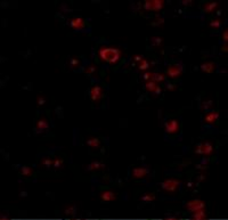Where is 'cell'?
<instances>
[{"instance_id": "cell-1", "label": "cell", "mask_w": 228, "mask_h": 220, "mask_svg": "<svg viewBox=\"0 0 228 220\" xmlns=\"http://www.w3.org/2000/svg\"><path fill=\"white\" fill-rule=\"evenodd\" d=\"M121 50L114 47H100L98 49V56L103 62L115 64L121 58Z\"/></svg>"}, {"instance_id": "cell-2", "label": "cell", "mask_w": 228, "mask_h": 220, "mask_svg": "<svg viewBox=\"0 0 228 220\" xmlns=\"http://www.w3.org/2000/svg\"><path fill=\"white\" fill-rule=\"evenodd\" d=\"M213 152V146L211 143L204 142L202 144H198L195 148L196 154H202V155H210Z\"/></svg>"}, {"instance_id": "cell-3", "label": "cell", "mask_w": 228, "mask_h": 220, "mask_svg": "<svg viewBox=\"0 0 228 220\" xmlns=\"http://www.w3.org/2000/svg\"><path fill=\"white\" fill-rule=\"evenodd\" d=\"M179 185H180L179 180L171 178V179H167V180L162 181L161 187H162V189L167 190V192H175L176 189L179 187Z\"/></svg>"}, {"instance_id": "cell-4", "label": "cell", "mask_w": 228, "mask_h": 220, "mask_svg": "<svg viewBox=\"0 0 228 220\" xmlns=\"http://www.w3.org/2000/svg\"><path fill=\"white\" fill-rule=\"evenodd\" d=\"M191 212H195L197 210H200V209H204L205 208V203L203 202V201H201V200H192V201H189V202H187L186 205H185Z\"/></svg>"}, {"instance_id": "cell-5", "label": "cell", "mask_w": 228, "mask_h": 220, "mask_svg": "<svg viewBox=\"0 0 228 220\" xmlns=\"http://www.w3.org/2000/svg\"><path fill=\"white\" fill-rule=\"evenodd\" d=\"M182 73V67L180 65H171L167 68V75L171 79H176L180 77Z\"/></svg>"}, {"instance_id": "cell-6", "label": "cell", "mask_w": 228, "mask_h": 220, "mask_svg": "<svg viewBox=\"0 0 228 220\" xmlns=\"http://www.w3.org/2000/svg\"><path fill=\"white\" fill-rule=\"evenodd\" d=\"M164 128H165V131L168 134H177L179 131V122L177 120H171V121H168L165 122L164 125Z\"/></svg>"}, {"instance_id": "cell-7", "label": "cell", "mask_w": 228, "mask_h": 220, "mask_svg": "<svg viewBox=\"0 0 228 220\" xmlns=\"http://www.w3.org/2000/svg\"><path fill=\"white\" fill-rule=\"evenodd\" d=\"M90 98L94 100V102H98V100H100L102 98H103V88L100 87V86H94V87H91V89H90Z\"/></svg>"}, {"instance_id": "cell-8", "label": "cell", "mask_w": 228, "mask_h": 220, "mask_svg": "<svg viewBox=\"0 0 228 220\" xmlns=\"http://www.w3.org/2000/svg\"><path fill=\"white\" fill-rule=\"evenodd\" d=\"M147 173H148V169L147 168H144V167H140V168H135L132 170V177L135 179H142L144 177H146Z\"/></svg>"}, {"instance_id": "cell-9", "label": "cell", "mask_w": 228, "mask_h": 220, "mask_svg": "<svg viewBox=\"0 0 228 220\" xmlns=\"http://www.w3.org/2000/svg\"><path fill=\"white\" fill-rule=\"evenodd\" d=\"M219 118V112L218 111H212V112H209L205 116H204V122L209 123V125H212Z\"/></svg>"}, {"instance_id": "cell-10", "label": "cell", "mask_w": 228, "mask_h": 220, "mask_svg": "<svg viewBox=\"0 0 228 220\" xmlns=\"http://www.w3.org/2000/svg\"><path fill=\"white\" fill-rule=\"evenodd\" d=\"M71 26L75 30H81L84 26V19L82 17H74L71 19Z\"/></svg>"}, {"instance_id": "cell-11", "label": "cell", "mask_w": 228, "mask_h": 220, "mask_svg": "<svg viewBox=\"0 0 228 220\" xmlns=\"http://www.w3.org/2000/svg\"><path fill=\"white\" fill-rule=\"evenodd\" d=\"M100 199L103 201H105V202H110V201L115 200L116 196H115V194H114L113 192H111V190H104V192L100 193Z\"/></svg>"}, {"instance_id": "cell-12", "label": "cell", "mask_w": 228, "mask_h": 220, "mask_svg": "<svg viewBox=\"0 0 228 220\" xmlns=\"http://www.w3.org/2000/svg\"><path fill=\"white\" fill-rule=\"evenodd\" d=\"M164 6L163 0H151V10L153 12H160Z\"/></svg>"}, {"instance_id": "cell-13", "label": "cell", "mask_w": 228, "mask_h": 220, "mask_svg": "<svg viewBox=\"0 0 228 220\" xmlns=\"http://www.w3.org/2000/svg\"><path fill=\"white\" fill-rule=\"evenodd\" d=\"M218 6H219V2H217V1H210V2H207L203 6V10L205 13H212V12H214L218 8Z\"/></svg>"}, {"instance_id": "cell-14", "label": "cell", "mask_w": 228, "mask_h": 220, "mask_svg": "<svg viewBox=\"0 0 228 220\" xmlns=\"http://www.w3.org/2000/svg\"><path fill=\"white\" fill-rule=\"evenodd\" d=\"M35 128H37V131L39 132V131H44V130H47L49 128V123L48 121L45 119V118H41L38 122H37V126H35Z\"/></svg>"}, {"instance_id": "cell-15", "label": "cell", "mask_w": 228, "mask_h": 220, "mask_svg": "<svg viewBox=\"0 0 228 220\" xmlns=\"http://www.w3.org/2000/svg\"><path fill=\"white\" fill-rule=\"evenodd\" d=\"M201 70L207 73H212L216 70V64L213 62H205L201 65Z\"/></svg>"}, {"instance_id": "cell-16", "label": "cell", "mask_w": 228, "mask_h": 220, "mask_svg": "<svg viewBox=\"0 0 228 220\" xmlns=\"http://www.w3.org/2000/svg\"><path fill=\"white\" fill-rule=\"evenodd\" d=\"M103 168H105V164L104 163H102V162H98V161H94V162H91L89 165H88V170L89 171H93V170H98V169H103Z\"/></svg>"}, {"instance_id": "cell-17", "label": "cell", "mask_w": 228, "mask_h": 220, "mask_svg": "<svg viewBox=\"0 0 228 220\" xmlns=\"http://www.w3.org/2000/svg\"><path fill=\"white\" fill-rule=\"evenodd\" d=\"M193 218L196 220H201L207 218V213H205V210L204 209H200L195 212H193Z\"/></svg>"}, {"instance_id": "cell-18", "label": "cell", "mask_w": 228, "mask_h": 220, "mask_svg": "<svg viewBox=\"0 0 228 220\" xmlns=\"http://www.w3.org/2000/svg\"><path fill=\"white\" fill-rule=\"evenodd\" d=\"M145 88H146V90H148V91L154 93L155 89L158 88V83L154 82V81H152V80H148V81H146V83H145Z\"/></svg>"}, {"instance_id": "cell-19", "label": "cell", "mask_w": 228, "mask_h": 220, "mask_svg": "<svg viewBox=\"0 0 228 220\" xmlns=\"http://www.w3.org/2000/svg\"><path fill=\"white\" fill-rule=\"evenodd\" d=\"M152 81H154V82H162L165 80V75L163 74V73H154L153 72V74H152V78H151Z\"/></svg>"}, {"instance_id": "cell-20", "label": "cell", "mask_w": 228, "mask_h": 220, "mask_svg": "<svg viewBox=\"0 0 228 220\" xmlns=\"http://www.w3.org/2000/svg\"><path fill=\"white\" fill-rule=\"evenodd\" d=\"M19 172L22 173L23 176H25V177H30V176H32L33 170H32V168H30L29 165H23V167L21 168Z\"/></svg>"}, {"instance_id": "cell-21", "label": "cell", "mask_w": 228, "mask_h": 220, "mask_svg": "<svg viewBox=\"0 0 228 220\" xmlns=\"http://www.w3.org/2000/svg\"><path fill=\"white\" fill-rule=\"evenodd\" d=\"M87 145H89L93 148H98L99 145H100V140L98 138H89L87 140Z\"/></svg>"}, {"instance_id": "cell-22", "label": "cell", "mask_w": 228, "mask_h": 220, "mask_svg": "<svg viewBox=\"0 0 228 220\" xmlns=\"http://www.w3.org/2000/svg\"><path fill=\"white\" fill-rule=\"evenodd\" d=\"M137 65H138V68H139L140 71H145V70H147V68L149 67V63L147 62L146 58H143L140 62L137 63Z\"/></svg>"}, {"instance_id": "cell-23", "label": "cell", "mask_w": 228, "mask_h": 220, "mask_svg": "<svg viewBox=\"0 0 228 220\" xmlns=\"http://www.w3.org/2000/svg\"><path fill=\"white\" fill-rule=\"evenodd\" d=\"M140 200H142V201H144V202H153V201L155 200V195H154V194L148 193V194L143 195V196L140 197Z\"/></svg>"}, {"instance_id": "cell-24", "label": "cell", "mask_w": 228, "mask_h": 220, "mask_svg": "<svg viewBox=\"0 0 228 220\" xmlns=\"http://www.w3.org/2000/svg\"><path fill=\"white\" fill-rule=\"evenodd\" d=\"M151 42H152V45H153L154 47H160V45L162 44V39L159 38V37H153V38L151 39Z\"/></svg>"}, {"instance_id": "cell-25", "label": "cell", "mask_w": 228, "mask_h": 220, "mask_svg": "<svg viewBox=\"0 0 228 220\" xmlns=\"http://www.w3.org/2000/svg\"><path fill=\"white\" fill-rule=\"evenodd\" d=\"M70 65H71V67L75 68V67H78V66L80 65V61H79L77 57H72L71 61H70Z\"/></svg>"}, {"instance_id": "cell-26", "label": "cell", "mask_w": 228, "mask_h": 220, "mask_svg": "<svg viewBox=\"0 0 228 220\" xmlns=\"http://www.w3.org/2000/svg\"><path fill=\"white\" fill-rule=\"evenodd\" d=\"M41 164H42V165H45V167H50V165H53V164H54V161H53V160H50L49 157H45V158H42Z\"/></svg>"}, {"instance_id": "cell-27", "label": "cell", "mask_w": 228, "mask_h": 220, "mask_svg": "<svg viewBox=\"0 0 228 220\" xmlns=\"http://www.w3.org/2000/svg\"><path fill=\"white\" fill-rule=\"evenodd\" d=\"M55 168H62L63 167V160L59 158V157H56L54 160V164H53Z\"/></svg>"}, {"instance_id": "cell-28", "label": "cell", "mask_w": 228, "mask_h": 220, "mask_svg": "<svg viewBox=\"0 0 228 220\" xmlns=\"http://www.w3.org/2000/svg\"><path fill=\"white\" fill-rule=\"evenodd\" d=\"M65 213L66 214H68V216H74V213H75V206H74V205L68 206V208L65 210Z\"/></svg>"}, {"instance_id": "cell-29", "label": "cell", "mask_w": 228, "mask_h": 220, "mask_svg": "<svg viewBox=\"0 0 228 220\" xmlns=\"http://www.w3.org/2000/svg\"><path fill=\"white\" fill-rule=\"evenodd\" d=\"M220 25H221V21L219 18H216L210 22V26H212V28H219Z\"/></svg>"}, {"instance_id": "cell-30", "label": "cell", "mask_w": 228, "mask_h": 220, "mask_svg": "<svg viewBox=\"0 0 228 220\" xmlns=\"http://www.w3.org/2000/svg\"><path fill=\"white\" fill-rule=\"evenodd\" d=\"M95 71H96V66H94V65H89L88 67L84 68V73H87V74H91Z\"/></svg>"}, {"instance_id": "cell-31", "label": "cell", "mask_w": 228, "mask_h": 220, "mask_svg": "<svg viewBox=\"0 0 228 220\" xmlns=\"http://www.w3.org/2000/svg\"><path fill=\"white\" fill-rule=\"evenodd\" d=\"M163 23H164L163 17H156V18H155V21H154V22H152V25L156 26V25H160V24H163Z\"/></svg>"}, {"instance_id": "cell-32", "label": "cell", "mask_w": 228, "mask_h": 220, "mask_svg": "<svg viewBox=\"0 0 228 220\" xmlns=\"http://www.w3.org/2000/svg\"><path fill=\"white\" fill-rule=\"evenodd\" d=\"M212 104H213V103H212V100H207V102H204V103H203L202 107H203L204 110H209V107L212 106Z\"/></svg>"}, {"instance_id": "cell-33", "label": "cell", "mask_w": 228, "mask_h": 220, "mask_svg": "<svg viewBox=\"0 0 228 220\" xmlns=\"http://www.w3.org/2000/svg\"><path fill=\"white\" fill-rule=\"evenodd\" d=\"M152 74H153V72H145L143 74V79L145 81H148V80H151V78H152Z\"/></svg>"}, {"instance_id": "cell-34", "label": "cell", "mask_w": 228, "mask_h": 220, "mask_svg": "<svg viewBox=\"0 0 228 220\" xmlns=\"http://www.w3.org/2000/svg\"><path fill=\"white\" fill-rule=\"evenodd\" d=\"M144 8L146 9L147 12L151 10V0H145V2H144Z\"/></svg>"}, {"instance_id": "cell-35", "label": "cell", "mask_w": 228, "mask_h": 220, "mask_svg": "<svg viewBox=\"0 0 228 220\" xmlns=\"http://www.w3.org/2000/svg\"><path fill=\"white\" fill-rule=\"evenodd\" d=\"M46 103V99L44 96H39L38 97V105H44Z\"/></svg>"}, {"instance_id": "cell-36", "label": "cell", "mask_w": 228, "mask_h": 220, "mask_svg": "<svg viewBox=\"0 0 228 220\" xmlns=\"http://www.w3.org/2000/svg\"><path fill=\"white\" fill-rule=\"evenodd\" d=\"M221 37H222V40L225 41V44H227V40H228V30L227 29L222 32V35H221Z\"/></svg>"}, {"instance_id": "cell-37", "label": "cell", "mask_w": 228, "mask_h": 220, "mask_svg": "<svg viewBox=\"0 0 228 220\" xmlns=\"http://www.w3.org/2000/svg\"><path fill=\"white\" fill-rule=\"evenodd\" d=\"M181 3L185 5V6H189V5L193 3V1L192 0H181Z\"/></svg>"}, {"instance_id": "cell-38", "label": "cell", "mask_w": 228, "mask_h": 220, "mask_svg": "<svg viewBox=\"0 0 228 220\" xmlns=\"http://www.w3.org/2000/svg\"><path fill=\"white\" fill-rule=\"evenodd\" d=\"M143 58H144V57H142L140 55H135V56H133V59H135L137 63H138V62H140Z\"/></svg>"}, {"instance_id": "cell-39", "label": "cell", "mask_w": 228, "mask_h": 220, "mask_svg": "<svg viewBox=\"0 0 228 220\" xmlns=\"http://www.w3.org/2000/svg\"><path fill=\"white\" fill-rule=\"evenodd\" d=\"M167 88L169 90H176L177 89V86H175V84H167Z\"/></svg>"}, {"instance_id": "cell-40", "label": "cell", "mask_w": 228, "mask_h": 220, "mask_svg": "<svg viewBox=\"0 0 228 220\" xmlns=\"http://www.w3.org/2000/svg\"><path fill=\"white\" fill-rule=\"evenodd\" d=\"M196 168H197L198 170H205V169H207V165H204V164H197Z\"/></svg>"}, {"instance_id": "cell-41", "label": "cell", "mask_w": 228, "mask_h": 220, "mask_svg": "<svg viewBox=\"0 0 228 220\" xmlns=\"http://www.w3.org/2000/svg\"><path fill=\"white\" fill-rule=\"evenodd\" d=\"M161 93H162V89H161V87H159V86H158V88L155 89V91H154V94L160 95V94H161Z\"/></svg>"}, {"instance_id": "cell-42", "label": "cell", "mask_w": 228, "mask_h": 220, "mask_svg": "<svg viewBox=\"0 0 228 220\" xmlns=\"http://www.w3.org/2000/svg\"><path fill=\"white\" fill-rule=\"evenodd\" d=\"M221 50H222V51H227V50H228V48H227V44H225V45L222 46V48H221Z\"/></svg>"}, {"instance_id": "cell-43", "label": "cell", "mask_w": 228, "mask_h": 220, "mask_svg": "<svg viewBox=\"0 0 228 220\" xmlns=\"http://www.w3.org/2000/svg\"><path fill=\"white\" fill-rule=\"evenodd\" d=\"M203 179H205V174H202V176L198 177V181H201V180H203Z\"/></svg>"}, {"instance_id": "cell-44", "label": "cell", "mask_w": 228, "mask_h": 220, "mask_svg": "<svg viewBox=\"0 0 228 220\" xmlns=\"http://www.w3.org/2000/svg\"><path fill=\"white\" fill-rule=\"evenodd\" d=\"M188 187H193V183H188Z\"/></svg>"}]
</instances>
